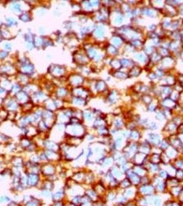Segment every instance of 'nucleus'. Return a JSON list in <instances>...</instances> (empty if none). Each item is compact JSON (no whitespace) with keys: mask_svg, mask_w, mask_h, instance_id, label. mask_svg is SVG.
I'll return each mask as SVG.
<instances>
[{"mask_svg":"<svg viewBox=\"0 0 183 206\" xmlns=\"http://www.w3.org/2000/svg\"><path fill=\"white\" fill-rule=\"evenodd\" d=\"M56 171L57 168L51 164H45L41 167V173L48 178L54 175Z\"/></svg>","mask_w":183,"mask_h":206,"instance_id":"nucleus-1","label":"nucleus"},{"mask_svg":"<svg viewBox=\"0 0 183 206\" xmlns=\"http://www.w3.org/2000/svg\"><path fill=\"white\" fill-rule=\"evenodd\" d=\"M26 174V173H25ZM28 179V187H37L40 182V177L39 174H26Z\"/></svg>","mask_w":183,"mask_h":206,"instance_id":"nucleus-2","label":"nucleus"},{"mask_svg":"<svg viewBox=\"0 0 183 206\" xmlns=\"http://www.w3.org/2000/svg\"><path fill=\"white\" fill-rule=\"evenodd\" d=\"M65 197V190L62 188L59 189V190L57 191L56 193L52 194V199L53 200V201H62Z\"/></svg>","mask_w":183,"mask_h":206,"instance_id":"nucleus-3","label":"nucleus"},{"mask_svg":"<svg viewBox=\"0 0 183 206\" xmlns=\"http://www.w3.org/2000/svg\"><path fill=\"white\" fill-rule=\"evenodd\" d=\"M54 184L53 182H52V181L49 179H46L43 182L42 186H41V190H46L52 192L54 190Z\"/></svg>","mask_w":183,"mask_h":206,"instance_id":"nucleus-4","label":"nucleus"},{"mask_svg":"<svg viewBox=\"0 0 183 206\" xmlns=\"http://www.w3.org/2000/svg\"><path fill=\"white\" fill-rule=\"evenodd\" d=\"M24 206H41V200L35 198L34 197H32V198L24 204Z\"/></svg>","mask_w":183,"mask_h":206,"instance_id":"nucleus-5","label":"nucleus"},{"mask_svg":"<svg viewBox=\"0 0 183 206\" xmlns=\"http://www.w3.org/2000/svg\"><path fill=\"white\" fill-rule=\"evenodd\" d=\"M41 194L43 197H46V198H50V197H51V198H52V193L51 191L46 190H41Z\"/></svg>","mask_w":183,"mask_h":206,"instance_id":"nucleus-6","label":"nucleus"},{"mask_svg":"<svg viewBox=\"0 0 183 206\" xmlns=\"http://www.w3.org/2000/svg\"><path fill=\"white\" fill-rule=\"evenodd\" d=\"M10 201H11V200H10V197L6 196V195H4V196L0 197V203H1V204L9 203Z\"/></svg>","mask_w":183,"mask_h":206,"instance_id":"nucleus-7","label":"nucleus"},{"mask_svg":"<svg viewBox=\"0 0 183 206\" xmlns=\"http://www.w3.org/2000/svg\"><path fill=\"white\" fill-rule=\"evenodd\" d=\"M51 206H65V202L63 201V200L62 201H54L53 204Z\"/></svg>","mask_w":183,"mask_h":206,"instance_id":"nucleus-8","label":"nucleus"},{"mask_svg":"<svg viewBox=\"0 0 183 206\" xmlns=\"http://www.w3.org/2000/svg\"><path fill=\"white\" fill-rule=\"evenodd\" d=\"M8 206H19V204L16 201H10L8 203Z\"/></svg>","mask_w":183,"mask_h":206,"instance_id":"nucleus-9","label":"nucleus"},{"mask_svg":"<svg viewBox=\"0 0 183 206\" xmlns=\"http://www.w3.org/2000/svg\"><path fill=\"white\" fill-rule=\"evenodd\" d=\"M65 205H66V206H77V205L74 204L73 203H72V202H70V203H69V204H67V205L65 204Z\"/></svg>","mask_w":183,"mask_h":206,"instance_id":"nucleus-10","label":"nucleus"}]
</instances>
